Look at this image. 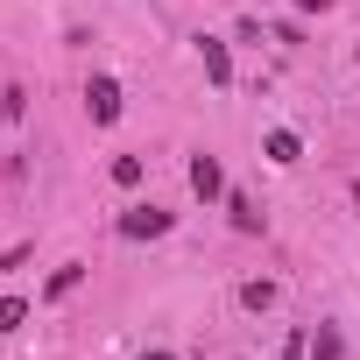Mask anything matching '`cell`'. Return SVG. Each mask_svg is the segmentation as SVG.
<instances>
[{"instance_id":"1","label":"cell","mask_w":360,"mask_h":360,"mask_svg":"<svg viewBox=\"0 0 360 360\" xmlns=\"http://www.w3.org/2000/svg\"><path fill=\"white\" fill-rule=\"evenodd\" d=\"M85 113H92L99 127H113V120H120V85H113V78H92V85H85Z\"/></svg>"},{"instance_id":"2","label":"cell","mask_w":360,"mask_h":360,"mask_svg":"<svg viewBox=\"0 0 360 360\" xmlns=\"http://www.w3.org/2000/svg\"><path fill=\"white\" fill-rule=\"evenodd\" d=\"M120 233H127V240H155V233H169V212L134 205V212H120Z\"/></svg>"},{"instance_id":"3","label":"cell","mask_w":360,"mask_h":360,"mask_svg":"<svg viewBox=\"0 0 360 360\" xmlns=\"http://www.w3.org/2000/svg\"><path fill=\"white\" fill-rule=\"evenodd\" d=\"M198 57H205V78H212V85H233V57H226L219 36H198Z\"/></svg>"},{"instance_id":"4","label":"cell","mask_w":360,"mask_h":360,"mask_svg":"<svg viewBox=\"0 0 360 360\" xmlns=\"http://www.w3.org/2000/svg\"><path fill=\"white\" fill-rule=\"evenodd\" d=\"M191 191H198V198H219V191H226V176H219L212 155H191Z\"/></svg>"},{"instance_id":"5","label":"cell","mask_w":360,"mask_h":360,"mask_svg":"<svg viewBox=\"0 0 360 360\" xmlns=\"http://www.w3.org/2000/svg\"><path fill=\"white\" fill-rule=\"evenodd\" d=\"M262 148H269V162H297V134H290V127H276Z\"/></svg>"},{"instance_id":"6","label":"cell","mask_w":360,"mask_h":360,"mask_svg":"<svg viewBox=\"0 0 360 360\" xmlns=\"http://www.w3.org/2000/svg\"><path fill=\"white\" fill-rule=\"evenodd\" d=\"M233 226H240V233H262V212H255L248 191H233Z\"/></svg>"},{"instance_id":"7","label":"cell","mask_w":360,"mask_h":360,"mask_svg":"<svg viewBox=\"0 0 360 360\" xmlns=\"http://www.w3.org/2000/svg\"><path fill=\"white\" fill-rule=\"evenodd\" d=\"M78 283H85V269H78V262H64V269H57V276H50V297H71V290H78Z\"/></svg>"},{"instance_id":"8","label":"cell","mask_w":360,"mask_h":360,"mask_svg":"<svg viewBox=\"0 0 360 360\" xmlns=\"http://www.w3.org/2000/svg\"><path fill=\"white\" fill-rule=\"evenodd\" d=\"M22 318H29L22 297H0V332H22Z\"/></svg>"},{"instance_id":"9","label":"cell","mask_w":360,"mask_h":360,"mask_svg":"<svg viewBox=\"0 0 360 360\" xmlns=\"http://www.w3.org/2000/svg\"><path fill=\"white\" fill-rule=\"evenodd\" d=\"M240 304H248V311H269V304H276V283H248Z\"/></svg>"},{"instance_id":"10","label":"cell","mask_w":360,"mask_h":360,"mask_svg":"<svg viewBox=\"0 0 360 360\" xmlns=\"http://www.w3.org/2000/svg\"><path fill=\"white\" fill-rule=\"evenodd\" d=\"M113 184H141V155H113Z\"/></svg>"},{"instance_id":"11","label":"cell","mask_w":360,"mask_h":360,"mask_svg":"<svg viewBox=\"0 0 360 360\" xmlns=\"http://www.w3.org/2000/svg\"><path fill=\"white\" fill-rule=\"evenodd\" d=\"M283 360H304V332H290V346H283Z\"/></svg>"},{"instance_id":"12","label":"cell","mask_w":360,"mask_h":360,"mask_svg":"<svg viewBox=\"0 0 360 360\" xmlns=\"http://www.w3.org/2000/svg\"><path fill=\"white\" fill-rule=\"evenodd\" d=\"M297 8H311V15H325V8H332V0H297Z\"/></svg>"},{"instance_id":"13","label":"cell","mask_w":360,"mask_h":360,"mask_svg":"<svg viewBox=\"0 0 360 360\" xmlns=\"http://www.w3.org/2000/svg\"><path fill=\"white\" fill-rule=\"evenodd\" d=\"M141 360H176V353H141Z\"/></svg>"}]
</instances>
